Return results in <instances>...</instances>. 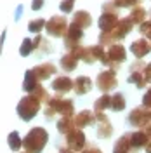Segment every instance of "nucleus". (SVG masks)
<instances>
[{"label":"nucleus","mask_w":151,"mask_h":153,"mask_svg":"<svg viewBox=\"0 0 151 153\" xmlns=\"http://www.w3.org/2000/svg\"><path fill=\"white\" fill-rule=\"evenodd\" d=\"M130 51L134 52L135 57H144L151 51V44L148 42V40L141 38V40H135L132 45H130Z\"/></svg>","instance_id":"nucleus-13"},{"label":"nucleus","mask_w":151,"mask_h":153,"mask_svg":"<svg viewBox=\"0 0 151 153\" xmlns=\"http://www.w3.org/2000/svg\"><path fill=\"white\" fill-rule=\"evenodd\" d=\"M95 84H97V87H99L103 92L110 91V89H115V87H116V75H115V71L113 70H108V71L99 73Z\"/></svg>","instance_id":"nucleus-8"},{"label":"nucleus","mask_w":151,"mask_h":153,"mask_svg":"<svg viewBox=\"0 0 151 153\" xmlns=\"http://www.w3.org/2000/svg\"><path fill=\"white\" fill-rule=\"evenodd\" d=\"M47 139H49V136H47V132H45V129L35 127V129H31V131L26 134V137L23 139V144H24V148H26L30 153H40L44 150Z\"/></svg>","instance_id":"nucleus-2"},{"label":"nucleus","mask_w":151,"mask_h":153,"mask_svg":"<svg viewBox=\"0 0 151 153\" xmlns=\"http://www.w3.org/2000/svg\"><path fill=\"white\" fill-rule=\"evenodd\" d=\"M54 113L71 117V113H73V103L70 99H63V97H50L49 99V106L45 108V115L52 117Z\"/></svg>","instance_id":"nucleus-4"},{"label":"nucleus","mask_w":151,"mask_h":153,"mask_svg":"<svg viewBox=\"0 0 151 153\" xmlns=\"http://www.w3.org/2000/svg\"><path fill=\"white\" fill-rule=\"evenodd\" d=\"M95 118H97V122H99V127H97V136H99V137H110L111 132H113V127H111V124H110V120H108L101 111H97V113H95Z\"/></svg>","instance_id":"nucleus-12"},{"label":"nucleus","mask_w":151,"mask_h":153,"mask_svg":"<svg viewBox=\"0 0 151 153\" xmlns=\"http://www.w3.org/2000/svg\"><path fill=\"white\" fill-rule=\"evenodd\" d=\"M80 38H82V26H78V25H75V23H71L70 28H68L66 37H64V45H66L70 51H75L76 47H80V45H78Z\"/></svg>","instance_id":"nucleus-7"},{"label":"nucleus","mask_w":151,"mask_h":153,"mask_svg":"<svg viewBox=\"0 0 151 153\" xmlns=\"http://www.w3.org/2000/svg\"><path fill=\"white\" fill-rule=\"evenodd\" d=\"M142 105H144V108H150L151 110V89L144 94V97H142Z\"/></svg>","instance_id":"nucleus-34"},{"label":"nucleus","mask_w":151,"mask_h":153,"mask_svg":"<svg viewBox=\"0 0 151 153\" xmlns=\"http://www.w3.org/2000/svg\"><path fill=\"white\" fill-rule=\"evenodd\" d=\"M129 19L132 21L134 25H142L144 19H146V10H144V7L135 5L132 9V12H130V16H129Z\"/></svg>","instance_id":"nucleus-22"},{"label":"nucleus","mask_w":151,"mask_h":153,"mask_svg":"<svg viewBox=\"0 0 151 153\" xmlns=\"http://www.w3.org/2000/svg\"><path fill=\"white\" fill-rule=\"evenodd\" d=\"M144 132L148 134V137H150V141H151V124H148L144 127Z\"/></svg>","instance_id":"nucleus-37"},{"label":"nucleus","mask_w":151,"mask_h":153,"mask_svg":"<svg viewBox=\"0 0 151 153\" xmlns=\"http://www.w3.org/2000/svg\"><path fill=\"white\" fill-rule=\"evenodd\" d=\"M59 153H75V152H73V150H70V148H68V150H66V148H61V152H59Z\"/></svg>","instance_id":"nucleus-39"},{"label":"nucleus","mask_w":151,"mask_h":153,"mask_svg":"<svg viewBox=\"0 0 151 153\" xmlns=\"http://www.w3.org/2000/svg\"><path fill=\"white\" fill-rule=\"evenodd\" d=\"M28 153H30V152H28Z\"/></svg>","instance_id":"nucleus-42"},{"label":"nucleus","mask_w":151,"mask_h":153,"mask_svg":"<svg viewBox=\"0 0 151 153\" xmlns=\"http://www.w3.org/2000/svg\"><path fill=\"white\" fill-rule=\"evenodd\" d=\"M73 23L78 25V26H82V28H87V26H90L92 19H90V16H89V12H85V10H78L75 16H73Z\"/></svg>","instance_id":"nucleus-23"},{"label":"nucleus","mask_w":151,"mask_h":153,"mask_svg":"<svg viewBox=\"0 0 151 153\" xmlns=\"http://www.w3.org/2000/svg\"><path fill=\"white\" fill-rule=\"evenodd\" d=\"M33 47H35V45H33V42L28 40V38H24V42H23V45H21V49H19V52H21L23 56H28L30 52L33 51Z\"/></svg>","instance_id":"nucleus-30"},{"label":"nucleus","mask_w":151,"mask_h":153,"mask_svg":"<svg viewBox=\"0 0 151 153\" xmlns=\"http://www.w3.org/2000/svg\"><path fill=\"white\" fill-rule=\"evenodd\" d=\"M129 82L135 84L137 87H144L146 85V78H144V71H132L129 76Z\"/></svg>","instance_id":"nucleus-25"},{"label":"nucleus","mask_w":151,"mask_h":153,"mask_svg":"<svg viewBox=\"0 0 151 153\" xmlns=\"http://www.w3.org/2000/svg\"><path fill=\"white\" fill-rule=\"evenodd\" d=\"M150 117H151V110H150Z\"/></svg>","instance_id":"nucleus-41"},{"label":"nucleus","mask_w":151,"mask_h":153,"mask_svg":"<svg viewBox=\"0 0 151 153\" xmlns=\"http://www.w3.org/2000/svg\"><path fill=\"white\" fill-rule=\"evenodd\" d=\"M68 28L70 26H66V19L63 16H52V19H49L45 25V30L52 37H66Z\"/></svg>","instance_id":"nucleus-6"},{"label":"nucleus","mask_w":151,"mask_h":153,"mask_svg":"<svg viewBox=\"0 0 151 153\" xmlns=\"http://www.w3.org/2000/svg\"><path fill=\"white\" fill-rule=\"evenodd\" d=\"M132 26H134V23L129 18L127 19H120L118 25H116L111 31H103V33H101V37H99V44H101V45H113V42L122 40V38L127 37L129 31L132 30Z\"/></svg>","instance_id":"nucleus-1"},{"label":"nucleus","mask_w":151,"mask_h":153,"mask_svg":"<svg viewBox=\"0 0 151 153\" xmlns=\"http://www.w3.org/2000/svg\"><path fill=\"white\" fill-rule=\"evenodd\" d=\"M139 31H141L144 37L151 38V19H150V21H144V23H142L141 28H139Z\"/></svg>","instance_id":"nucleus-31"},{"label":"nucleus","mask_w":151,"mask_h":153,"mask_svg":"<svg viewBox=\"0 0 151 153\" xmlns=\"http://www.w3.org/2000/svg\"><path fill=\"white\" fill-rule=\"evenodd\" d=\"M42 5H44V0H33V10H38V9H42Z\"/></svg>","instance_id":"nucleus-36"},{"label":"nucleus","mask_w":151,"mask_h":153,"mask_svg":"<svg viewBox=\"0 0 151 153\" xmlns=\"http://www.w3.org/2000/svg\"><path fill=\"white\" fill-rule=\"evenodd\" d=\"M125 56H127V52H125L123 45H120V44H113V45L108 47V51H106V54H104V57L101 59V61H103L104 65L116 66L118 63L125 61Z\"/></svg>","instance_id":"nucleus-5"},{"label":"nucleus","mask_w":151,"mask_h":153,"mask_svg":"<svg viewBox=\"0 0 151 153\" xmlns=\"http://www.w3.org/2000/svg\"><path fill=\"white\" fill-rule=\"evenodd\" d=\"M132 144H130V134H125L122 136L116 144H115V152L113 153H132Z\"/></svg>","instance_id":"nucleus-17"},{"label":"nucleus","mask_w":151,"mask_h":153,"mask_svg":"<svg viewBox=\"0 0 151 153\" xmlns=\"http://www.w3.org/2000/svg\"><path fill=\"white\" fill-rule=\"evenodd\" d=\"M75 85V82H71L68 76H57L56 80L52 82V89L59 92V94H63V92H68V91H71Z\"/></svg>","instance_id":"nucleus-14"},{"label":"nucleus","mask_w":151,"mask_h":153,"mask_svg":"<svg viewBox=\"0 0 151 153\" xmlns=\"http://www.w3.org/2000/svg\"><path fill=\"white\" fill-rule=\"evenodd\" d=\"M108 106H111V97L110 96H101L97 101H95V113L97 111H103L104 108H108Z\"/></svg>","instance_id":"nucleus-28"},{"label":"nucleus","mask_w":151,"mask_h":153,"mask_svg":"<svg viewBox=\"0 0 151 153\" xmlns=\"http://www.w3.org/2000/svg\"><path fill=\"white\" fill-rule=\"evenodd\" d=\"M76 61H78V57H76L73 52H70V54H66V56L61 59V66L64 68L66 71H71V70L76 68Z\"/></svg>","instance_id":"nucleus-24"},{"label":"nucleus","mask_w":151,"mask_h":153,"mask_svg":"<svg viewBox=\"0 0 151 153\" xmlns=\"http://www.w3.org/2000/svg\"><path fill=\"white\" fill-rule=\"evenodd\" d=\"M137 2H141V0H115V5L116 7H130V5H135Z\"/></svg>","instance_id":"nucleus-32"},{"label":"nucleus","mask_w":151,"mask_h":153,"mask_svg":"<svg viewBox=\"0 0 151 153\" xmlns=\"http://www.w3.org/2000/svg\"><path fill=\"white\" fill-rule=\"evenodd\" d=\"M146 153H151V141L146 144Z\"/></svg>","instance_id":"nucleus-40"},{"label":"nucleus","mask_w":151,"mask_h":153,"mask_svg":"<svg viewBox=\"0 0 151 153\" xmlns=\"http://www.w3.org/2000/svg\"><path fill=\"white\" fill-rule=\"evenodd\" d=\"M9 146H10V150H14V152H18L19 148L23 146V141H21V137H19V134L16 131L9 134Z\"/></svg>","instance_id":"nucleus-27"},{"label":"nucleus","mask_w":151,"mask_h":153,"mask_svg":"<svg viewBox=\"0 0 151 153\" xmlns=\"http://www.w3.org/2000/svg\"><path fill=\"white\" fill-rule=\"evenodd\" d=\"M73 4H75V0H63L61 2V10L63 12H71V9H73Z\"/></svg>","instance_id":"nucleus-33"},{"label":"nucleus","mask_w":151,"mask_h":153,"mask_svg":"<svg viewBox=\"0 0 151 153\" xmlns=\"http://www.w3.org/2000/svg\"><path fill=\"white\" fill-rule=\"evenodd\" d=\"M94 118H95V113L82 111V113H78L75 117V124H76V127H85V125L94 124Z\"/></svg>","instance_id":"nucleus-20"},{"label":"nucleus","mask_w":151,"mask_h":153,"mask_svg":"<svg viewBox=\"0 0 151 153\" xmlns=\"http://www.w3.org/2000/svg\"><path fill=\"white\" fill-rule=\"evenodd\" d=\"M38 108H40V99H37L33 94H28L23 97L18 105V113L23 120H31L37 115Z\"/></svg>","instance_id":"nucleus-3"},{"label":"nucleus","mask_w":151,"mask_h":153,"mask_svg":"<svg viewBox=\"0 0 151 153\" xmlns=\"http://www.w3.org/2000/svg\"><path fill=\"white\" fill-rule=\"evenodd\" d=\"M144 78H146V84L151 82V63L146 65V68H144Z\"/></svg>","instance_id":"nucleus-35"},{"label":"nucleus","mask_w":151,"mask_h":153,"mask_svg":"<svg viewBox=\"0 0 151 153\" xmlns=\"http://www.w3.org/2000/svg\"><path fill=\"white\" fill-rule=\"evenodd\" d=\"M84 153H101V152H99L97 148H89V150H85Z\"/></svg>","instance_id":"nucleus-38"},{"label":"nucleus","mask_w":151,"mask_h":153,"mask_svg":"<svg viewBox=\"0 0 151 153\" xmlns=\"http://www.w3.org/2000/svg\"><path fill=\"white\" fill-rule=\"evenodd\" d=\"M92 89V80L89 76H78L75 80V91L78 94H85Z\"/></svg>","instance_id":"nucleus-19"},{"label":"nucleus","mask_w":151,"mask_h":153,"mask_svg":"<svg viewBox=\"0 0 151 153\" xmlns=\"http://www.w3.org/2000/svg\"><path fill=\"white\" fill-rule=\"evenodd\" d=\"M47 23L44 21V19H33V21H30L28 25V30L30 31H35V33H38L40 30H44V26H45Z\"/></svg>","instance_id":"nucleus-29"},{"label":"nucleus","mask_w":151,"mask_h":153,"mask_svg":"<svg viewBox=\"0 0 151 153\" xmlns=\"http://www.w3.org/2000/svg\"><path fill=\"white\" fill-rule=\"evenodd\" d=\"M150 120H151L150 111H146L144 108H135V110H132V113L129 115V122L134 127H146L150 124Z\"/></svg>","instance_id":"nucleus-9"},{"label":"nucleus","mask_w":151,"mask_h":153,"mask_svg":"<svg viewBox=\"0 0 151 153\" xmlns=\"http://www.w3.org/2000/svg\"><path fill=\"white\" fill-rule=\"evenodd\" d=\"M66 143H68V148L73 150V152H80L85 144V136L80 129H75L71 131L70 134H66Z\"/></svg>","instance_id":"nucleus-10"},{"label":"nucleus","mask_w":151,"mask_h":153,"mask_svg":"<svg viewBox=\"0 0 151 153\" xmlns=\"http://www.w3.org/2000/svg\"><path fill=\"white\" fill-rule=\"evenodd\" d=\"M37 87H38V78L35 76L33 70H30V71H26V75H24L23 89H24L26 92H31V91H33V89H37Z\"/></svg>","instance_id":"nucleus-21"},{"label":"nucleus","mask_w":151,"mask_h":153,"mask_svg":"<svg viewBox=\"0 0 151 153\" xmlns=\"http://www.w3.org/2000/svg\"><path fill=\"white\" fill-rule=\"evenodd\" d=\"M57 129H59V132H63V134H70L71 131L76 129L75 118H71V117H63V118L57 122Z\"/></svg>","instance_id":"nucleus-18"},{"label":"nucleus","mask_w":151,"mask_h":153,"mask_svg":"<svg viewBox=\"0 0 151 153\" xmlns=\"http://www.w3.org/2000/svg\"><path fill=\"white\" fill-rule=\"evenodd\" d=\"M111 108H113L115 111H122L123 108H125V97L122 94H115L111 97Z\"/></svg>","instance_id":"nucleus-26"},{"label":"nucleus","mask_w":151,"mask_h":153,"mask_svg":"<svg viewBox=\"0 0 151 153\" xmlns=\"http://www.w3.org/2000/svg\"><path fill=\"white\" fill-rule=\"evenodd\" d=\"M150 143V137L144 131H137V132L130 134V144H132L134 150H139V148H146V144Z\"/></svg>","instance_id":"nucleus-15"},{"label":"nucleus","mask_w":151,"mask_h":153,"mask_svg":"<svg viewBox=\"0 0 151 153\" xmlns=\"http://www.w3.org/2000/svg\"><path fill=\"white\" fill-rule=\"evenodd\" d=\"M33 73H35V76H37L38 80H45V78H49L50 75L56 73V68H54V65H50V63H44L40 66L33 68Z\"/></svg>","instance_id":"nucleus-16"},{"label":"nucleus","mask_w":151,"mask_h":153,"mask_svg":"<svg viewBox=\"0 0 151 153\" xmlns=\"http://www.w3.org/2000/svg\"><path fill=\"white\" fill-rule=\"evenodd\" d=\"M120 19L116 18V12H103V16L99 19V28L103 31H111L118 25Z\"/></svg>","instance_id":"nucleus-11"}]
</instances>
